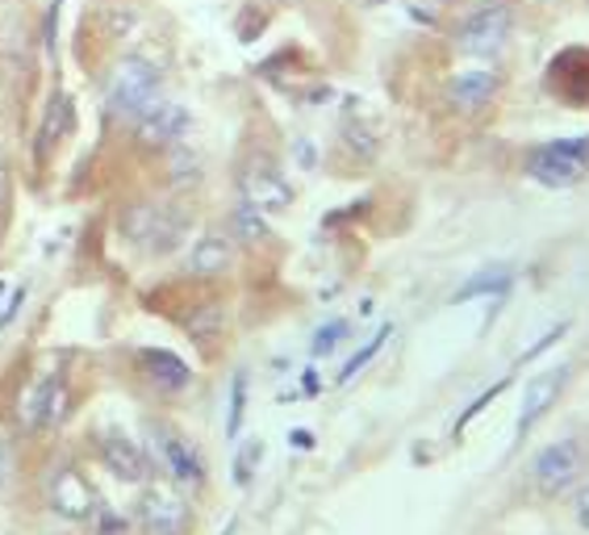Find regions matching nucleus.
Segmentation results:
<instances>
[{"label":"nucleus","instance_id":"f257e3e1","mask_svg":"<svg viewBox=\"0 0 589 535\" xmlns=\"http://www.w3.org/2000/svg\"><path fill=\"white\" fill-rule=\"evenodd\" d=\"M122 235L151 256H168L184 242V218L168 206H130L122 214Z\"/></svg>","mask_w":589,"mask_h":535},{"label":"nucleus","instance_id":"f03ea898","mask_svg":"<svg viewBox=\"0 0 589 535\" xmlns=\"http://www.w3.org/2000/svg\"><path fill=\"white\" fill-rule=\"evenodd\" d=\"M581 473H586V448L577 439H556L548 448H539L531 460V485L539 498L569 494L572 485L581 482Z\"/></svg>","mask_w":589,"mask_h":535},{"label":"nucleus","instance_id":"7ed1b4c3","mask_svg":"<svg viewBox=\"0 0 589 535\" xmlns=\"http://www.w3.org/2000/svg\"><path fill=\"white\" fill-rule=\"evenodd\" d=\"M589 168V139H560L531 151L527 159V176L548 185V189H569L577 185Z\"/></svg>","mask_w":589,"mask_h":535},{"label":"nucleus","instance_id":"20e7f679","mask_svg":"<svg viewBox=\"0 0 589 535\" xmlns=\"http://www.w3.org/2000/svg\"><path fill=\"white\" fill-rule=\"evenodd\" d=\"M156 97H159V71L147 59L130 55V59H122L113 68V80H109V105H113V113L139 118L142 109L156 105Z\"/></svg>","mask_w":589,"mask_h":535},{"label":"nucleus","instance_id":"39448f33","mask_svg":"<svg viewBox=\"0 0 589 535\" xmlns=\"http://www.w3.org/2000/svg\"><path fill=\"white\" fill-rule=\"evenodd\" d=\"M151 456L176 489H201L206 485V465H201L197 448L172 427H151Z\"/></svg>","mask_w":589,"mask_h":535},{"label":"nucleus","instance_id":"423d86ee","mask_svg":"<svg viewBox=\"0 0 589 535\" xmlns=\"http://www.w3.org/2000/svg\"><path fill=\"white\" fill-rule=\"evenodd\" d=\"M139 527L142 535H189L192 506L172 485H151L139 498Z\"/></svg>","mask_w":589,"mask_h":535},{"label":"nucleus","instance_id":"0eeeda50","mask_svg":"<svg viewBox=\"0 0 589 535\" xmlns=\"http://www.w3.org/2000/svg\"><path fill=\"white\" fill-rule=\"evenodd\" d=\"M506 38H510V9H506V4H486V9H477V13L456 30V47L465 55L489 59V55L502 51Z\"/></svg>","mask_w":589,"mask_h":535},{"label":"nucleus","instance_id":"6e6552de","mask_svg":"<svg viewBox=\"0 0 589 535\" xmlns=\"http://www.w3.org/2000/svg\"><path fill=\"white\" fill-rule=\"evenodd\" d=\"M239 192H243L247 206H256L260 214H280V209L293 206V189L289 180L277 172V164L268 159H251L243 172H239Z\"/></svg>","mask_w":589,"mask_h":535},{"label":"nucleus","instance_id":"1a4fd4ad","mask_svg":"<svg viewBox=\"0 0 589 535\" xmlns=\"http://www.w3.org/2000/svg\"><path fill=\"white\" fill-rule=\"evenodd\" d=\"M184 130H189V109L184 105L156 101L134 118V135H139L142 147H176L184 139Z\"/></svg>","mask_w":589,"mask_h":535},{"label":"nucleus","instance_id":"9d476101","mask_svg":"<svg viewBox=\"0 0 589 535\" xmlns=\"http://www.w3.org/2000/svg\"><path fill=\"white\" fill-rule=\"evenodd\" d=\"M51 511L63 515L68 523H84V518L97 515V494L92 485L84 482V473L76 468H59L51 477Z\"/></svg>","mask_w":589,"mask_h":535},{"label":"nucleus","instance_id":"9b49d317","mask_svg":"<svg viewBox=\"0 0 589 535\" xmlns=\"http://www.w3.org/2000/svg\"><path fill=\"white\" fill-rule=\"evenodd\" d=\"M101 460H104V468L118 477V482L142 485L147 477H151V460H147V452H142L134 439H126V435H104Z\"/></svg>","mask_w":589,"mask_h":535},{"label":"nucleus","instance_id":"f8f14e48","mask_svg":"<svg viewBox=\"0 0 589 535\" xmlns=\"http://www.w3.org/2000/svg\"><path fill=\"white\" fill-rule=\"evenodd\" d=\"M565 380H569V368L560 364V368H552V373H539V377L527 385V394H522V410H519V435H527L539 418L552 410V402L560 397Z\"/></svg>","mask_w":589,"mask_h":535},{"label":"nucleus","instance_id":"ddd939ff","mask_svg":"<svg viewBox=\"0 0 589 535\" xmlns=\"http://www.w3.org/2000/svg\"><path fill=\"white\" fill-rule=\"evenodd\" d=\"M493 92H498V76L486 68L477 71H460L456 80L448 85V97L451 105L460 109V113H481L489 101H493Z\"/></svg>","mask_w":589,"mask_h":535},{"label":"nucleus","instance_id":"4468645a","mask_svg":"<svg viewBox=\"0 0 589 535\" xmlns=\"http://www.w3.org/2000/svg\"><path fill=\"white\" fill-rule=\"evenodd\" d=\"M139 368L142 377L151 380V385H159V389H168V394L189 385V364L180 360V356H172V351H163V347L139 351Z\"/></svg>","mask_w":589,"mask_h":535},{"label":"nucleus","instance_id":"2eb2a0df","mask_svg":"<svg viewBox=\"0 0 589 535\" xmlns=\"http://www.w3.org/2000/svg\"><path fill=\"white\" fill-rule=\"evenodd\" d=\"M230 256H234V247H230L226 235H206V239L192 247L189 273L192 277H222L226 268H230Z\"/></svg>","mask_w":589,"mask_h":535},{"label":"nucleus","instance_id":"dca6fc26","mask_svg":"<svg viewBox=\"0 0 589 535\" xmlns=\"http://www.w3.org/2000/svg\"><path fill=\"white\" fill-rule=\"evenodd\" d=\"M71 130V101L59 92V97H51V105H47V118H42V130H38V159H47L54 151V142L63 139Z\"/></svg>","mask_w":589,"mask_h":535},{"label":"nucleus","instance_id":"f3484780","mask_svg":"<svg viewBox=\"0 0 589 535\" xmlns=\"http://www.w3.org/2000/svg\"><path fill=\"white\" fill-rule=\"evenodd\" d=\"M54 389H59V377H42L30 394L21 397V423H26V427H47V423H51Z\"/></svg>","mask_w":589,"mask_h":535},{"label":"nucleus","instance_id":"a211bd4d","mask_svg":"<svg viewBox=\"0 0 589 535\" xmlns=\"http://www.w3.org/2000/svg\"><path fill=\"white\" fill-rule=\"evenodd\" d=\"M510 289V268H486V273H477V277L468 280V285H460L456 289V297L451 301H472V297H486V294H506Z\"/></svg>","mask_w":589,"mask_h":535},{"label":"nucleus","instance_id":"6ab92c4d","mask_svg":"<svg viewBox=\"0 0 589 535\" xmlns=\"http://www.w3.org/2000/svg\"><path fill=\"white\" fill-rule=\"evenodd\" d=\"M230 226H234V235L243 242H263L268 239V222H263V214L256 206H239L234 214H230Z\"/></svg>","mask_w":589,"mask_h":535},{"label":"nucleus","instance_id":"aec40b11","mask_svg":"<svg viewBox=\"0 0 589 535\" xmlns=\"http://www.w3.org/2000/svg\"><path fill=\"white\" fill-rule=\"evenodd\" d=\"M222 323H226V314H222V306H201V310L192 314L189 323V335L197 339V344H209V339H218V330H222Z\"/></svg>","mask_w":589,"mask_h":535},{"label":"nucleus","instance_id":"412c9836","mask_svg":"<svg viewBox=\"0 0 589 535\" xmlns=\"http://www.w3.org/2000/svg\"><path fill=\"white\" fill-rule=\"evenodd\" d=\"M243 410H247V373H239L234 385H230V418H226V435H230V439L243 427Z\"/></svg>","mask_w":589,"mask_h":535},{"label":"nucleus","instance_id":"4be33fe9","mask_svg":"<svg viewBox=\"0 0 589 535\" xmlns=\"http://www.w3.org/2000/svg\"><path fill=\"white\" fill-rule=\"evenodd\" d=\"M385 339H389V327H385V330H377V339H368V344L360 347V351H356V356H351V360L343 364V373H339V380H351V377H356V373H360V368H365V364L372 360L377 351H381V347H385Z\"/></svg>","mask_w":589,"mask_h":535},{"label":"nucleus","instance_id":"5701e85b","mask_svg":"<svg viewBox=\"0 0 589 535\" xmlns=\"http://www.w3.org/2000/svg\"><path fill=\"white\" fill-rule=\"evenodd\" d=\"M263 456V444H247L243 452H239V460H234V482L247 485L251 482V468H256V460Z\"/></svg>","mask_w":589,"mask_h":535},{"label":"nucleus","instance_id":"b1692460","mask_svg":"<svg viewBox=\"0 0 589 535\" xmlns=\"http://www.w3.org/2000/svg\"><path fill=\"white\" fill-rule=\"evenodd\" d=\"M347 335V323H330V327H322L318 335H313V356H327V351H335V344Z\"/></svg>","mask_w":589,"mask_h":535},{"label":"nucleus","instance_id":"393cba45","mask_svg":"<svg viewBox=\"0 0 589 535\" xmlns=\"http://www.w3.org/2000/svg\"><path fill=\"white\" fill-rule=\"evenodd\" d=\"M502 389H506V380H498V385H493V389H489V394H481V397H477V402H472V406H468V410H465V415H460V423H456V432H465V427H468V423H472V418H477V415H481V410H486V406H489V402H493V397H498V394H502Z\"/></svg>","mask_w":589,"mask_h":535},{"label":"nucleus","instance_id":"a878e982","mask_svg":"<svg viewBox=\"0 0 589 535\" xmlns=\"http://www.w3.org/2000/svg\"><path fill=\"white\" fill-rule=\"evenodd\" d=\"M176 185H189L192 176H197V159L184 151V147H176Z\"/></svg>","mask_w":589,"mask_h":535},{"label":"nucleus","instance_id":"bb28decb","mask_svg":"<svg viewBox=\"0 0 589 535\" xmlns=\"http://www.w3.org/2000/svg\"><path fill=\"white\" fill-rule=\"evenodd\" d=\"M572 518H577V527H586L589 532V482L577 489V498H572Z\"/></svg>","mask_w":589,"mask_h":535},{"label":"nucleus","instance_id":"cd10ccee","mask_svg":"<svg viewBox=\"0 0 589 535\" xmlns=\"http://www.w3.org/2000/svg\"><path fill=\"white\" fill-rule=\"evenodd\" d=\"M21 301H26V289H18V294H13V301L4 306V314H0V327H4V323H13V314H18Z\"/></svg>","mask_w":589,"mask_h":535},{"label":"nucleus","instance_id":"c85d7f7f","mask_svg":"<svg viewBox=\"0 0 589 535\" xmlns=\"http://www.w3.org/2000/svg\"><path fill=\"white\" fill-rule=\"evenodd\" d=\"M9 482V444H4V435H0V489Z\"/></svg>","mask_w":589,"mask_h":535},{"label":"nucleus","instance_id":"c756f323","mask_svg":"<svg viewBox=\"0 0 589 535\" xmlns=\"http://www.w3.org/2000/svg\"><path fill=\"white\" fill-rule=\"evenodd\" d=\"M293 444H297V448H310L313 439H310V435H306V432H293Z\"/></svg>","mask_w":589,"mask_h":535},{"label":"nucleus","instance_id":"7c9ffc66","mask_svg":"<svg viewBox=\"0 0 589 535\" xmlns=\"http://www.w3.org/2000/svg\"><path fill=\"white\" fill-rule=\"evenodd\" d=\"M0 206H4V164H0Z\"/></svg>","mask_w":589,"mask_h":535},{"label":"nucleus","instance_id":"2f4dec72","mask_svg":"<svg viewBox=\"0 0 589 535\" xmlns=\"http://www.w3.org/2000/svg\"><path fill=\"white\" fill-rule=\"evenodd\" d=\"M222 535H234V523H230V527H226V532Z\"/></svg>","mask_w":589,"mask_h":535},{"label":"nucleus","instance_id":"473e14b6","mask_svg":"<svg viewBox=\"0 0 589 535\" xmlns=\"http://www.w3.org/2000/svg\"><path fill=\"white\" fill-rule=\"evenodd\" d=\"M51 535H59V532H51Z\"/></svg>","mask_w":589,"mask_h":535}]
</instances>
